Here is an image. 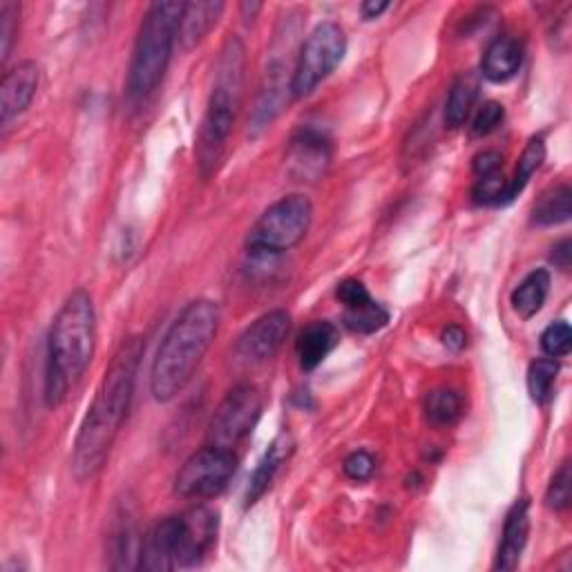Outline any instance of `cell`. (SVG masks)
I'll list each match as a JSON object with an SVG mask.
<instances>
[{"instance_id":"6da1fadb","label":"cell","mask_w":572,"mask_h":572,"mask_svg":"<svg viewBox=\"0 0 572 572\" xmlns=\"http://www.w3.org/2000/svg\"><path fill=\"white\" fill-rule=\"evenodd\" d=\"M141 358L143 341L139 336L123 341L115 351L74 441L72 472L79 481L94 479L104 469L128 416Z\"/></svg>"},{"instance_id":"7a4b0ae2","label":"cell","mask_w":572,"mask_h":572,"mask_svg":"<svg viewBox=\"0 0 572 572\" xmlns=\"http://www.w3.org/2000/svg\"><path fill=\"white\" fill-rule=\"evenodd\" d=\"M219 331V307L200 298L188 302L157 349L151 367V392L157 403L175 401L193 380Z\"/></svg>"},{"instance_id":"3957f363","label":"cell","mask_w":572,"mask_h":572,"mask_svg":"<svg viewBox=\"0 0 572 572\" xmlns=\"http://www.w3.org/2000/svg\"><path fill=\"white\" fill-rule=\"evenodd\" d=\"M97 349V311L92 296L76 289L61 305L47 338L45 403L59 407L70 390L85 376Z\"/></svg>"},{"instance_id":"277c9868","label":"cell","mask_w":572,"mask_h":572,"mask_svg":"<svg viewBox=\"0 0 572 572\" xmlns=\"http://www.w3.org/2000/svg\"><path fill=\"white\" fill-rule=\"evenodd\" d=\"M247 52L245 43L237 36H228L215 68V85L211 90L208 106L198 134V168L204 179H211L228 148V139L242 104Z\"/></svg>"},{"instance_id":"5b68a950","label":"cell","mask_w":572,"mask_h":572,"mask_svg":"<svg viewBox=\"0 0 572 572\" xmlns=\"http://www.w3.org/2000/svg\"><path fill=\"white\" fill-rule=\"evenodd\" d=\"M219 514L206 505L166 516L141 539L139 568L168 572L200 565L217 541Z\"/></svg>"},{"instance_id":"8992f818","label":"cell","mask_w":572,"mask_h":572,"mask_svg":"<svg viewBox=\"0 0 572 572\" xmlns=\"http://www.w3.org/2000/svg\"><path fill=\"white\" fill-rule=\"evenodd\" d=\"M181 12L183 3H177V0H159V3H153L146 16H143L136 32L128 74L130 99H148L164 81L172 59L175 43H179Z\"/></svg>"},{"instance_id":"52a82bcc","label":"cell","mask_w":572,"mask_h":572,"mask_svg":"<svg viewBox=\"0 0 572 572\" xmlns=\"http://www.w3.org/2000/svg\"><path fill=\"white\" fill-rule=\"evenodd\" d=\"M313 222V204L296 193L273 202L251 226L247 247L255 258H271L298 247Z\"/></svg>"},{"instance_id":"ba28073f","label":"cell","mask_w":572,"mask_h":572,"mask_svg":"<svg viewBox=\"0 0 572 572\" xmlns=\"http://www.w3.org/2000/svg\"><path fill=\"white\" fill-rule=\"evenodd\" d=\"M347 52L345 29L333 23H320L302 43L298 61L291 74V94L296 99L311 94L333 70H336Z\"/></svg>"},{"instance_id":"9c48e42d","label":"cell","mask_w":572,"mask_h":572,"mask_svg":"<svg viewBox=\"0 0 572 572\" xmlns=\"http://www.w3.org/2000/svg\"><path fill=\"white\" fill-rule=\"evenodd\" d=\"M237 469L233 450L208 445L190 454L177 472L175 492L183 499H213L226 490Z\"/></svg>"},{"instance_id":"30bf717a","label":"cell","mask_w":572,"mask_h":572,"mask_svg":"<svg viewBox=\"0 0 572 572\" xmlns=\"http://www.w3.org/2000/svg\"><path fill=\"white\" fill-rule=\"evenodd\" d=\"M262 414V394L255 385L242 383L233 388L217 405L208 422V443L217 448H235L242 443L258 425Z\"/></svg>"},{"instance_id":"8fae6325","label":"cell","mask_w":572,"mask_h":572,"mask_svg":"<svg viewBox=\"0 0 572 572\" xmlns=\"http://www.w3.org/2000/svg\"><path fill=\"white\" fill-rule=\"evenodd\" d=\"M291 331V315L284 309L269 311L260 315L251 326L240 336L235 345V358L249 365L258 367L275 358V354L282 349L284 341L289 338Z\"/></svg>"},{"instance_id":"7c38bea8","label":"cell","mask_w":572,"mask_h":572,"mask_svg":"<svg viewBox=\"0 0 572 572\" xmlns=\"http://www.w3.org/2000/svg\"><path fill=\"white\" fill-rule=\"evenodd\" d=\"M38 83L40 68L34 61H23L5 72L3 83H0V121H3V126H10L12 119L32 106Z\"/></svg>"},{"instance_id":"4fadbf2b","label":"cell","mask_w":572,"mask_h":572,"mask_svg":"<svg viewBox=\"0 0 572 572\" xmlns=\"http://www.w3.org/2000/svg\"><path fill=\"white\" fill-rule=\"evenodd\" d=\"M528 535H531V501L519 499L505 516L503 537L494 561L497 570H514L519 565L521 555L528 544Z\"/></svg>"},{"instance_id":"5bb4252c","label":"cell","mask_w":572,"mask_h":572,"mask_svg":"<svg viewBox=\"0 0 572 572\" xmlns=\"http://www.w3.org/2000/svg\"><path fill=\"white\" fill-rule=\"evenodd\" d=\"M331 159L329 139L315 128H302L289 148V164L298 177H318Z\"/></svg>"},{"instance_id":"9a60e30c","label":"cell","mask_w":572,"mask_h":572,"mask_svg":"<svg viewBox=\"0 0 572 572\" xmlns=\"http://www.w3.org/2000/svg\"><path fill=\"white\" fill-rule=\"evenodd\" d=\"M341 343V333L338 326L326 320H315L307 324L296 343V351L300 358V367L305 371H313L324 362V358L338 347Z\"/></svg>"},{"instance_id":"2e32d148","label":"cell","mask_w":572,"mask_h":572,"mask_svg":"<svg viewBox=\"0 0 572 572\" xmlns=\"http://www.w3.org/2000/svg\"><path fill=\"white\" fill-rule=\"evenodd\" d=\"M286 92H291L286 87V79H284V65H273L271 70H266V79L260 87L258 94V102L251 115V134L258 136L262 130L271 128V123L277 119V115L284 108L286 102Z\"/></svg>"},{"instance_id":"e0dca14e","label":"cell","mask_w":572,"mask_h":572,"mask_svg":"<svg viewBox=\"0 0 572 572\" xmlns=\"http://www.w3.org/2000/svg\"><path fill=\"white\" fill-rule=\"evenodd\" d=\"M521 65H523L521 40L512 34H503L488 45L481 61V72L492 83H505L512 76H516Z\"/></svg>"},{"instance_id":"ac0fdd59","label":"cell","mask_w":572,"mask_h":572,"mask_svg":"<svg viewBox=\"0 0 572 572\" xmlns=\"http://www.w3.org/2000/svg\"><path fill=\"white\" fill-rule=\"evenodd\" d=\"M224 12V3H213V0H195V3H183L181 21H179V43L183 50H193L208 32L217 25Z\"/></svg>"},{"instance_id":"d6986e66","label":"cell","mask_w":572,"mask_h":572,"mask_svg":"<svg viewBox=\"0 0 572 572\" xmlns=\"http://www.w3.org/2000/svg\"><path fill=\"white\" fill-rule=\"evenodd\" d=\"M291 450H294V443L286 434H279L271 443V448L266 450V454L262 456V461L258 463V467H255V472L251 476V484H249V490H247V505L258 503L260 497L271 488L275 474L286 463V458H289Z\"/></svg>"},{"instance_id":"ffe728a7","label":"cell","mask_w":572,"mask_h":572,"mask_svg":"<svg viewBox=\"0 0 572 572\" xmlns=\"http://www.w3.org/2000/svg\"><path fill=\"white\" fill-rule=\"evenodd\" d=\"M550 294V273L546 269H535L519 282L516 289L512 291V309L519 318L531 320L535 318Z\"/></svg>"},{"instance_id":"44dd1931","label":"cell","mask_w":572,"mask_h":572,"mask_svg":"<svg viewBox=\"0 0 572 572\" xmlns=\"http://www.w3.org/2000/svg\"><path fill=\"white\" fill-rule=\"evenodd\" d=\"M476 99H479V79H476L474 74L458 76L454 81L452 90H450L448 102H445V123H448V128H452V130L461 128L469 119Z\"/></svg>"},{"instance_id":"7402d4cb","label":"cell","mask_w":572,"mask_h":572,"mask_svg":"<svg viewBox=\"0 0 572 572\" xmlns=\"http://www.w3.org/2000/svg\"><path fill=\"white\" fill-rule=\"evenodd\" d=\"M572 190L568 183L548 188L537 200L533 208V224L537 226H557L570 219L572 215Z\"/></svg>"},{"instance_id":"603a6c76","label":"cell","mask_w":572,"mask_h":572,"mask_svg":"<svg viewBox=\"0 0 572 572\" xmlns=\"http://www.w3.org/2000/svg\"><path fill=\"white\" fill-rule=\"evenodd\" d=\"M546 159V143L541 136H533L528 141V146L526 151H523L519 164H516V172L512 179H508V186H505V198H503V206L514 202L523 190H526L528 181L533 179V175L541 168Z\"/></svg>"},{"instance_id":"cb8c5ba5","label":"cell","mask_w":572,"mask_h":572,"mask_svg":"<svg viewBox=\"0 0 572 572\" xmlns=\"http://www.w3.org/2000/svg\"><path fill=\"white\" fill-rule=\"evenodd\" d=\"M465 412V401L458 390L437 388L425 398V416L437 427H450L461 420Z\"/></svg>"},{"instance_id":"d4e9b609","label":"cell","mask_w":572,"mask_h":572,"mask_svg":"<svg viewBox=\"0 0 572 572\" xmlns=\"http://www.w3.org/2000/svg\"><path fill=\"white\" fill-rule=\"evenodd\" d=\"M557 358H537L528 367V394L537 405H546L552 398V390L559 376Z\"/></svg>"},{"instance_id":"484cf974","label":"cell","mask_w":572,"mask_h":572,"mask_svg":"<svg viewBox=\"0 0 572 572\" xmlns=\"http://www.w3.org/2000/svg\"><path fill=\"white\" fill-rule=\"evenodd\" d=\"M345 326L351 329L354 333H362V336H369V333H376L383 329L390 322V311L376 302L373 298L356 309H345Z\"/></svg>"},{"instance_id":"4316f807","label":"cell","mask_w":572,"mask_h":572,"mask_svg":"<svg viewBox=\"0 0 572 572\" xmlns=\"http://www.w3.org/2000/svg\"><path fill=\"white\" fill-rule=\"evenodd\" d=\"M570 499H572V474H570V463H563L550 479V486L546 490V505L555 512H563L570 508Z\"/></svg>"},{"instance_id":"83f0119b","label":"cell","mask_w":572,"mask_h":572,"mask_svg":"<svg viewBox=\"0 0 572 572\" xmlns=\"http://www.w3.org/2000/svg\"><path fill=\"white\" fill-rule=\"evenodd\" d=\"M541 349L548 354V358H563L572 349V331L570 324L563 320H557L546 326L541 333Z\"/></svg>"},{"instance_id":"f1b7e54d","label":"cell","mask_w":572,"mask_h":572,"mask_svg":"<svg viewBox=\"0 0 572 572\" xmlns=\"http://www.w3.org/2000/svg\"><path fill=\"white\" fill-rule=\"evenodd\" d=\"M19 19H21V5L12 3V0H3L0 3V55L3 61H8L14 38L19 34Z\"/></svg>"},{"instance_id":"f546056e","label":"cell","mask_w":572,"mask_h":572,"mask_svg":"<svg viewBox=\"0 0 572 572\" xmlns=\"http://www.w3.org/2000/svg\"><path fill=\"white\" fill-rule=\"evenodd\" d=\"M505 119V108L499 102H488L481 106V110L474 115L469 132L472 136H488L492 134Z\"/></svg>"},{"instance_id":"4dcf8cb0","label":"cell","mask_w":572,"mask_h":572,"mask_svg":"<svg viewBox=\"0 0 572 572\" xmlns=\"http://www.w3.org/2000/svg\"><path fill=\"white\" fill-rule=\"evenodd\" d=\"M343 469H345V474L349 476L351 481H358V484L360 481H369L371 476H373V472H376V458L369 452L358 450V452H351L345 458Z\"/></svg>"},{"instance_id":"1f68e13d","label":"cell","mask_w":572,"mask_h":572,"mask_svg":"<svg viewBox=\"0 0 572 572\" xmlns=\"http://www.w3.org/2000/svg\"><path fill=\"white\" fill-rule=\"evenodd\" d=\"M336 298L345 305V309H356L365 302L371 300V294L367 291V286L360 282V279H343L338 284V289H336Z\"/></svg>"},{"instance_id":"d6a6232c","label":"cell","mask_w":572,"mask_h":572,"mask_svg":"<svg viewBox=\"0 0 572 572\" xmlns=\"http://www.w3.org/2000/svg\"><path fill=\"white\" fill-rule=\"evenodd\" d=\"M501 166H503V155L497 151H484L481 155L474 157V175L479 179L499 175Z\"/></svg>"},{"instance_id":"836d02e7","label":"cell","mask_w":572,"mask_h":572,"mask_svg":"<svg viewBox=\"0 0 572 572\" xmlns=\"http://www.w3.org/2000/svg\"><path fill=\"white\" fill-rule=\"evenodd\" d=\"M443 345L450 349V351H463L465 345H467V336L465 331L458 326V324H450L445 331H443Z\"/></svg>"},{"instance_id":"e575fe53","label":"cell","mask_w":572,"mask_h":572,"mask_svg":"<svg viewBox=\"0 0 572 572\" xmlns=\"http://www.w3.org/2000/svg\"><path fill=\"white\" fill-rule=\"evenodd\" d=\"M552 262L559 266V269H568L570 266V260H572V245L570 240H561L555 249H552Z\"/></svg>"},{"instance_id":"d590c367","label":"cell","mask_w":572,"mask_h":572,"mask_svg":"<svg viewBox=\"0 0 572 572\" xmlns=\"http://www.w3.org/2000/svg\"><path fill=\"white\" fill-rule=\"evenodd\" d=\"M388 10H390V3H385V0H367V3H362V16L369 21L378 19Z\"/></svg>"}]
</instances>
